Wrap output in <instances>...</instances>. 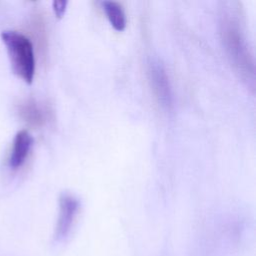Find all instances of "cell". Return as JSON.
<instances>
[{
	"label": "cell",
	"instance_id": "6da1fadb",
	"mask_svg": "<svg viewBox=\"0 0 256 256\" xmlns=\"http://www.w3.org/2000/svg\"><path fill=\"white\" fill-rule=\"evenodd\" d=\"M220 34L225 50L237 71L245 79L254 75V59L244 27L240 9L227 3L222 9Z\"/></svg>",
	"mask_w": 256,
	"mask_h": 256
},
{
	"label": "cell",
	"instance_id": "7a4b0ae2",
	"mask_svg": "<svg viewBox=\"0 0 256 256\" xmlns=\"http://www.w3.org/2000/svg\"><path fill=\"white\" fill-rule=\"evenodd\" d=\"M1 37L7 48L14 73L26 83L31 84L36 71L33 43L26 35L13 30L4 31Z\"/></svg>",
	"mask_w": 256,
	"mask_h": 256
},
{
	"label": "cell",
	"instance_id": "3957f363",
	"mask_svg": "<svg viewBox=\"0 0 256 256\" xmlns=\"http://www.w3.org/2000/svg\"><path fill=\"white\" fill-rule=\"evenodd\" d=\"M80 211V202L73 194L64 192L59 198V213L55 227L54 239L57 242L65 241L74 227Z\"/></svg>",
	"mask_w": 256,
	"mask_h": 256
},
{
	"label": "cell",
	"instance_id": "277c9868",
	"mask_svg": "<svg viewBox=\"0 0 256 256\" xmlns=\"http://www.w3.org/2000/svg\"><path fill=\"white\" fill-rule=\"evenodd\" d=\"M148 76L152 90L159 104L166 110L173 107L172 88L166 69L158 60H152L148 66Z\"/></svg>",
	"mask_w": 256,
	"mask_h": 256
},
{
	"label": "cell",
	"instance_id": "5b68a950",
	"mask_svg": "<svg viewBox=\"0 0 256 256\" xmlns=\"http://www.w3.org/2000/svg\"><path fill=\"white\" fill-rule=\"evenodd\" d=\"M32 145L33 137L27 130H21L16 134L9 155V166L12 169H19L25 163Z\"/></svg>",
	"mask_w": 256,
	"mask_h": 256
},
{
	"label": "cell",
	"instance_id": "8992f818",
	"mask_svg": "<svg viewBox=\"0 0 256 256\" xmlns=\"http://www.w3.org/2000/svg\"><path fill=\"white\" fill-rule=\"evenodd\" d=\"M18 112L20 117L31 126L40 127L45 122V113L43 109L33 99L22 102L19 105Z\"/></svg>",
	"mask_w": 256,
	"mask_h": 256
},
{
	"label": "cell",
	"instance_id": "52a82bcc",
	"mask_svg": "<svg viewBox=\"0 0 256 256\" xmlns=\"http://www.w3.org/2000/svg\"><path fill=\"white\" fill-rule=\"evenodd\" d=\"M101 5L114 29L123 31L126 28L127 18L122 5L115 1H103L101 2Z\"/></svg>",
	"mask_w": 256,
	"mask_h": 256
},
{
	"label": "cell",
	"instance_id": "ba28073f",
	"mask_svg": "<svg viewBox=\"0 0 256 256\" xmlns=\"http://www.w3.org/2000/svg\"><path fill=\"white\" fill-rule=\"evenodd\" d=\"M68 5V1L66 0H61V1H54L53 2V10L55 12V15L58 18H62L63 15L66 12Z\"/></svg>",
	"mask_w": 256,
	"mask_h": 256
}]
</instances>
